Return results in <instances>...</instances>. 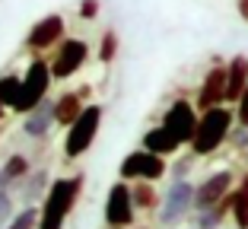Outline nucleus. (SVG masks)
<instances>
[{"label":"nucleus","mask_w":248,"mask_h":229,"mask_svg":"<svg viewBox=\"0 0 248 229\" xmlns=\"http://www.w3.org/2000/svg\"><path fill=\"white\" fill-rule=\"evenodd\" d=\"M83 191V175H67V178H54L48 194L42 200V214H38V229H64L67 216L73 214L77 200Z\"/></svg>","instance_id":"obj_1"},{"label":"nucleus","mask_w":248,"mask_h":229,"mask_svg":"<svg viewBox=\"0 0 248 229\" xmlns=\"http://www.w3.org/2000/svg\"><path fill=\"white\" fill-rule=\"evenodd\" d=\"M232 121L235 111L226 105H213V108L201 111V121H197L194 140H191V153L194 156H210L223 147V140H229L232 134Z\"/></svg>","instance_id":"obj_2"},{"label":"nucleus","mask_w":248,"mask_h":229,"mask_svg":"<svg viewBox=\"0 0 248 229\" xmlns=\"http://www.w3.org/2000/svg\"><path fill=\"white\" fill-rule=\"evenodd\" d=\"M54 83V74H51V64L42 58H35L29 67H26V74H22V86H19V96L13 102V111L19 115H29L35 105H42L48 99V89Z\"/></svg>","instance_id":"obj_3"},{"label":"nucleus","mask_w":248,"mask_h":229,"mask_svg":"<svg viewBox=\"0 0 248 229\" xmlns=\"http://www.w3.org/2000/svg\"><path fill=\"white\" fill-rule=\"evenodd\" d=\"M102 127V105H86L83 115L67 127V137H64V156L67 159H80L89 147H93L95 134Z\"/></svg>","instance_id":"obj_4"},{"label":"nucleus","mask_w":248,"mask_h":229,"mask_svg":"<svg viewBox=\"0 0 248 229\" xmlns=\"http://www.w3.org/2000/svg\"><path fill=\"white\" fill-rule=\"evenodd\" d=\"M166 172H169L166 156L150 153L146 147L127 153V156L121 159V166H118V175H121L124 182H140V178H146V182H159Z\"/></svg>","instance_id":"obj_5"},{"label":"nucleus","mask_w":248,"mask_h":229,"mask_svg":"<svg viewBox=\"0 0 248 229\" xmlns=\"http://www.w3.org/2000/svg\"><path fill=\"white\" fill-rule=\"evenodd\" d=\"M194 191L197 188L191 185L188 178H175V182L169 185L166 198H162V204H159V223L162 226H175V223H182L185 216L194 210Z\"/></svg>","instance_id":"obj_6"},{"label":"nucleus","mask_w":248,"mask_h":229,"mask_svg":"<svg viewBox=\"0 0 248 229\" xmlns=\"http://www.w3.org/2000/svg\"><path fill=\"white\" fill-rule=\"evenodd\" d=\"M134 214H137V204H134V191L131 182H115L108 188V198H105V223L111 229H127L134 223Z\"/></svg>","instance_id":"obj_7"},{"label":"nucleus","mask_w":248,"mask_h":229,"mask_svg":"<svg viewBox=\"0 0 248 229\" xmlns=\"http://www.w3.org/2000/svg\"><path fill=\"white\" fill-rule=\"evenodd\" d=\"M89 61V45L83 42V38H64V42L58 45V54L51 58V74L54 80H70L77 70H80L83 64Z\"/></svg>","instance_id":"obj_8"},{"label":"nucleus","mask_w":248,"mask_h":229,"mask_svg":"<svg viewBox=\"0 0 248 229\" xmlns=\"http://www.w3.org/2000/svg\"><path fill=\"white\" fill-rule=\"evenodd\" d=\"M232 182H235V175L229 169H219L213 175H207L194 191V214L197 210H207V207H217L219 200H226L232 194Z\"/></svg>","instance_id":"obj_9"},{"label":"nucleus","mask_w":248,"mask_h":229,"mask_svg":"<svg viewBox=\"0 0 248 229\" xmlns=\"http://www.w3.org/2000/svg\"><path fill=\"white\" fill-rule=\"evenodd\" d=\"M226 89H229L226 64H213L210 70L204 74L201 86H197V108L207 111V108H213V105H223V102H226Z\"/></svg>","instance_id":"obj_10"},{"label":"nucleus","mask_w":248,"mask_h":229,"mask_svg":"<svg viewBox=\"0 0 248 229\" xmlns=\"http://www.w3.org/2000/svg\"><path fill=\"white\" fill-rule=\"evenodd\" d=\"M197 111L194 105L188 102V99H175V102L166 108V115H162V124L169 127V131L175 134L182 143H191L194 140V131H197Z\"/></svg>","instance_id":"obj_11"},{"label":"nucleus","mask_w":248,"mask_h":229,"mask_svg":"<svg viewBox=\"0 0 248 229\" xmlns=\"http://www.w3.org/2000/svg\"><path fill=\"white\" fill-rule=\"evenodd\" d=\"M64 29H67V22H64L61 13H51V16H45V19H38L35 26L29 29V35H26L29 51H48V48H58V45L64 42Z\"/></svg>","instance_id":"obj_12"},{"label":"nucleus","mask_w":248,"mask_h":229,"mask_svg":"<svg viewBox=\"0 0 248 229\" xmlns=\"http://www.w3.org/2000/svg\"><path fill=\"white\" fill-rule=\"evenodd\" d=\"M54 124H58V121H54V102L45 99L42 105H35V108L26 115V121H22V134L32 137V140H42V137H48V131H51Z\"/></svg>","instance_id":"obj_13"},{"label":"nucleus","mask_w":248,"mask_h":229,"mask_svg":"<svg viewBox=\"0 0 248 229\" xmlns=\"http://www.w3.org/2000/svg\"><path fill=\"white\" fill-rule=\"evenodd\" d=\"M143 147L150 150V153H159V156H175L185 143L178 140L166 124H159V127H150V131L143 134Z\"/></svg>","instance_id":"obj_14"},{"label":"nucleus","mask_w":248,"mask_h":229,"mask_svg":"<svg viewBox=\"0 0 248 229\" xmlns=\"http://www.w3.org/2000/svg\"><path fill=\"white\" fill-rule=\"evenodd\" d=\"M83 92H64V96L54 99V121H58L61 127H70L73 121L83 115Z\"/></svg>","instance_id":"obj_15"},{"label":"nucleus","mask_w":248,"mask_h":229,"mask_svg":"<svg viewBox=\"0 0 248 229\" xmlns=\"http://www.w3.org/2000/svg\"><path fill=\"white\" fill-rule=\"evenodd\" d=\"M226 70H229L226 102H239V96L245 92V86H248V58H245V54H235V58L226 64Z\"/></svg>","instance_id":"obj_16"},{"label":"nucleus","mask_w":248,"mask_h":229,"mask_svg":"<svg viewBox=\"0 0 248 229\" xmlns=\"http://www.w3.org/2000/svg\"><path fill=\"white\" fill-rule=\"evenodd\" d=\"M32 172V163L26 159L22 153H13V156H7V163H3V169H0V188H13V185H19L22 178Z\"/></svg>","instance_id":"obj_17"},{"label":"nucleus","mask_w":248,"mask_h":229,"mask_svg":"<svg viewBox=\"0 0 248 229\" xmlns=\"http://www.w3.org/2000/svg\"><path fill=\"white\" fill-rule=\"evenodd\" d=\"M232 214V194L226 200H219L217 207L197 210V229H223V220Z\"/></svg>","instance_id":"obj_18"},{"label":"nucleus","mask_w":248,"mask_h":229,"mask_svg":"<svg viewBox=\"0 0 248 229\" xmlns=\"http://www.w3.org/2000/svg\"><path fill=\"white\" fill-rule=\"evenodd\" d=\"M48 188H51V178H48V172H45V169L35 172V175H26V178H22V200H26V204L45 200Z\"/></svg>","instance_id":"obj_19"},{"label":"nucleus","mask_w":248,"mask_h":229,"mask_svg":"<svg viewBox=\"0 0 248 229\" xmlns=\"http://www.w3.org/2000/svg\"><path fill=\"white\" fill-rule=\"evenodd\" d=\"M232 220H235V229H248V172L232 188Z\"/></svg>","instance_id":"obj_20"},{"label":"nucleus","mask_w":248,"mask_h":229,"mask_svg":"<svg viewBox=\"0 0 248 229\" xmlns=\"http://www.w3.org/2000/svg\"><path fill=\"white\" fill-rule=\"evenodd\" d=\"M131 191H134V204H137V210H156L159 194H156L153 182L140 178V182H134V185H131Z\"/></svg>","instance_id":"obj_21"},{"label":"nucleus","mask_w":248,"mask_h":229,"mask_svg":"<svg viewBox=\"0 0 248 229\" xmlns=\"http://www.w3.org/2000/svg\"><path fill=\"white\" fill-rule=\"evenodd\" d=\"M38 214H42V210H38L35 204H26L3 229H38Z\"/></svg>","instance_id":"obj_22"},{"label":"nucleus","mask_w":248,"mask_h":229,"mask_svg":"<svg viewBox=\"0 0 248 229\" xmlns=\"http://www.w3.org/2000/svg\"><path fill=\"white\" fill-rule=\"evenodd\" d=\"M19 86H22V76H16V74L0 76V102L7 105V108H13L16 96H19Z\"/></svg>","instance_id":"obj_23"},{"label":"nucleus","mask_w":248,"mask_h":229,"mask_svg":"<svg viewBox=\"0 0 248 229\" xmlns=\"http://www.w3.org/2000/svg\"><path fill=\"white\" fill-rule=\"evenodd\" d=\"M115 58H118V32L108 29V32H102V42H99V61L111 64Z\"/></svg>","instance_id":"obj_24"},{"label":"nucleus","mask_w":248,"mask_h":229,"mask_svg":"<svg viewBox=\"0 0 248 229\" xmlns=\"http://www.w3.org/2000/svg\"><path fill=\"white\" fill-rule=\"evenodd\" d=\"M13 216H16V214H13V198H10L7 188H0V229L7 226Z\"/></svg>","instance_id":"obj_25"},{"label":"nucleus","mask_w":248,"mask_h":229,"mask_svg":"<svg viewBox=\"0 0 248 229\" xmlns=\"http://www.w3.org/2000/svg\"><path fill=\"white\" fill-rule=\"evenodd\" d=\"M235 121H239V124H248V86L239 96V102H235Z\"/></svg>","instance_id":"obj_26"},{"label":"nucleus","mask_w":248,"mask_h":229,"mask_svg":"<svg viewBox=\"0 0 248 229\" xmlns=\"http://www.w3.org/2000/svg\"><path fill=\"white\" fill-rule=\"evenodd\" d=\"M80 19H95L99 16V0H80Z\"/></svg>","instance_id":"obj_27"},{"label":"nucleus","mask_w":248,"mask_h":229,"mask_svg":"<svg viewBox=\"0 0 248 229\" xmlns=\"http://www.w3.org/2000/svg\"><path fill=\"white\" fill-rule=\"evenodd\" d=\"M229 137H232L235 150H248V124H239V131L229 134Z\"/></svg>","instance_id":"obj_28"},{"label":"nucleus","mask_w":248,"mask_h":229,"mask_svg":"<svg viewBox=\"0 0 248 229\" xmlns=\"http://www.w3.org/2000/svg\"><path fill=\"white\" fill-rule=\"evenodd\" d=\"M191 159H197V156H191ZM191 159H178V163H175V169H172V178H185V175H188Z\"/></svg>","instance_id":"obj_29"},{"label":"nucleus","mask_w":248,"mask_h":229,"mask_svg":"<svg viewBox=\"0 0 248 229\" xmlns=\"http://www.w3.org/2000/svg\"><path fill=\"white\" fill-rule=\"evenodd\" d=\"M235 10H239V16L248 22V0H235Z\"/></svg>","instance_id":"obj_30"},{"label":"nucleus","mask_w":248,"mask_h":229,"mask_svg":"<svg viewBox=\"0 0 248 229\" xmlns=\"http://www.w3.org/2000/svg\"><path fill=\"white\" fill-rule=\"evenodd\" d=\"M3 115H7V105L0 102V121H3Z\"/></svg>","instance_id":"obj_31"},{"label":"nucleus","mask_w":248,"mask_h":229,"mask_svg":"<svg viewBox=\"0 0 248 229\" xmlns=\"http://www.w3.org/2000/svg\"><path fill=\"white\" fill-rule=\"evenodd\" d=\"M245 163H248V150H245Z\"/></svg>","instance_id":"obj_32"}]
</instances>
